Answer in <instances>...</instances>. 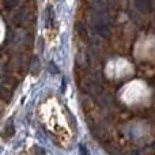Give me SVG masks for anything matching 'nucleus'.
<instances>
[{"instance_id":"7ed1b4c3","label":"nucleus","mask_w":155,"mask_h":155,"mask_svg":"<svg viewBox=\"0 0 155 155\" xmlns=\"http://www.w3.org/2000/svg\"><path fill=\"white\" fill-rule=\"evenodd\" d=\"M79 153H80V155H88L87 148H86L83 144H80V146H79Z\"/></svg>"},{"instance_id":"f257e3e1","label":"nucleus","mask_w":155,"mask_h":155,"mask_svg":"<svg viewBox=\"0 0 155 155\" xmlns=\"http://www.w3.org/2000/svg\"><path fill=\"white\" fill-rule=\"evenodd\" d=\"M11 135H14V128H12V124L11 125H7V132H4V136H11Z\"/></svg>"},{"instance_id":"f03ea898","label":"nucleus","mask_w":155,"mask_h":155,"mask_svg":"<svg viewBox=\"0 0 155 155\" xmlns=\"http://www.w3.org/2000/svg\"><path fill=\"white\" fill-rule=\"evenodd\" d=\"M49 70L52 71V74H59V68H57L53 63H49Z\"/></svg>"}]
</instances>
